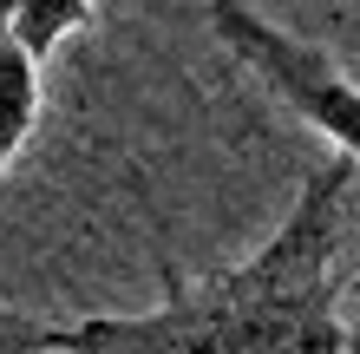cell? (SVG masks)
Returning a JSON list of instances; mask_svg holds the SVG:
<instances>
[{
	"instance_id": "1",
	"label": "cell",
	"mask_w": 360,
	"mask_h": 354,
	"mask_svg": "<svg viewBox=\"0 0 360 354\" xmlns=\"http://www.w3.org/2000/svg\"><path fill=\"white\" fill-rule=\"evenodd\" d=\"M347 230V164L302 184L288 217L256 256L223 276L177 289L144 315H86L72 328H39L53 354H347L334 256Z\"/></svg>"
},
{
	"instance_id": "2",
	"label": "cell",
	"mask_w": 360,
	"mask_h": 354,
	"mask_svg": "<svg viewBox=\"0 0 360 354\" xmlns=\"http://www.w3.org/2000/svg\"><path fill=\"white\" fill-rule=\"evenodd\" d=\"M210 27H217V39L236 59H249V66L262 72V86L282 99L308 132H321L334 151H341V164H360V86L321 46H308L302 33L275 27L256 7H229V0L210 7Z\"/></svg>"
},
{
	"instance_id": "3",
	"label": "cell",
	"mask_w": 360,
	"mask_h": 354,
	"mask_svg": "<svg viewBox=\"0 0 360 354\" xmlns=\"http://www.w3.org/2000/svg\"><path fill=\"white\" fill-rule=\"evenodd\" d=\"M33 118H39V66L7 33V0H0V177H7V164L20 151H27Z\"/></svg>"
},
{
	"instance_id": "4",
	"label": "cell",
	"mask_w": 360,
	"mask_h": 354,
	"mask_svg": "<svg viewBox=\"0 0 360 354\" xmlns=\"http://www.w3.org/2000/svg\"><path fill=\"white\" fill-rule=\"evenodd\" d=\"M92 20V0H7V33L20 39V53L33 59H46L66 33H79Z\"/></svg>"
},
{
	"instance_id": "5",
	"label": "cell",
	"mask_w": 360,
	"mask_h": 354,
	"mask_svg": "<svg viewBox=\"0 0 360 354\" xmlns=\"http://www.w3.org/2000/svg\"><path fill=\"white\" fill-rule=\"evenodd\" d=\"M33 348H39V328L27 315H7L0 308V354H33Z\"/></svg>"
}]
</instances>
